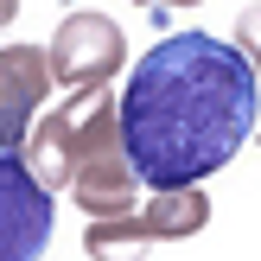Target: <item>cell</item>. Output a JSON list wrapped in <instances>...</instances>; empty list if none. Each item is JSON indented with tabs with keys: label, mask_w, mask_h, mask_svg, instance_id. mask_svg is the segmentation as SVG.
Wrapping results in <instances>:
<instances>
[{
	"label": "cell",
	"mask_w": 261,
	"mask_h": 261,
	"mask_svg": "<svg viewBox=\"0 0 261 261\" xmlns=\"http://www.w3.org/2000/svg\"><path fill=\"white\" fill-rule=\"evenodd\" d=\"M255 134V70L229 38L172 32L121 89V147L140 185L178 191L229 166Z\"/></svg>",
	"instance_id": "1"
},
{
	"label": "cell",
	"mask_w": 261,
	"mask_h": 261,
	"mask_svg": "<svg viewBox=\"0 0 261 261\" xmlns=\"http://www.w3.org/2000/svg\"><path fill=\"white\" fill-rule=\"evenodd\" d=\"M25 166L45 191H70L83 217H121L134 211V160L121 147V96L115 83L76 89L64 109L38 115L25 134Z\"/></svg>",
	"instance_id": "2"
},
{
	"label": "cell",
	"mask_w": 261,
	"mask_h": 261,
	"mask_svg": "<svg viewBox=\"0 0 261 261\" xmlns=\"http://www.w3.org/2000/svg\"><path fill=\"white\" fill-rule=\"evenodd\" d=\"M51 76L70 89H96V83H115V70L127 64V38L109 13H70V19L51 32Z\"/></svg>",
	"instance_id": "3"
},
{
	"label": "cell",
	"mask_w": 261,
	"mask_h": 261,
	"mask_svg": "<svg viewBox=\"0 0 261 261\" xmlns=\"http://www.w3.org/2000/svg\"><path fill=\"white\" fill-rule=\"evenodd\" d=\"M51 191L32 178L19 153L0 147V261H38L51 242Z\"/></svg>",
	"instance_id": "4"
},
{
	"label": "cell",
	"mask_w": 261,
	"mask_h": 261,
	"mask_svg": "<svg viewBox=\"0 0 261 261\" xmlns=\"http://www.w3.org/2000/svg\"><path fill=\"white\" fill-rule=\"evenodd\" d=\"M51 58L38 45H0V147L19 153L32 134V115L51 96Z\"/></svg>",
	"instance_id": "5"
},
{
	"label": "cell",
	"mask_w": 261,
	"mask_h": 261,
	"mask_svg": "<svg viewBox=\"0 0 261 261\" xmlns=\"http://www.w3.org/2000/svg\"><path fill=\"white\" fill-rule=\"evenodd\" d=\"M140 229H147V242L160 249V242H185L198 236L204 223H211V198H204L198 185H178V191H153L147 211H134Z\"/></svg>",
	"instance_id": "6"
},
{
	"label": "cell",
	"mask_w": 261,
	"mask_h": 261,
	"mask_svg": "<svg viewBox=\"0 0 261 261\" xmlns=\"http://www.w3.org/2000/svg\"><path fill=\"white\" fill-rule=\"evenodd\" d=\"M147 229H140V217L134 211H121V217H89V229H83V255L89 261H147Z\"/></svg>",
	"instance_id": "7"
},
{
	"label": "cell",
	"mask_w": 261,
	"mask_h": 261,
	"mask_svg": "<svg viewBox=\"0 0 261 261\" xmlns=\"http://www.w3.org/2000/svg\"><path fill=\"white\" fill-rule=\"evenodd\" d=\"M236 51L249 58V70H255V83H261V0L236 13Z\"/></svg>",
	"instance_id": "8"
},
{
	"label": "cell",
	"mask_w": 261,
	"mask_h": 261,
	"mask_svg": "<svg viewBox=\"0 0 261 261\" xmlns=\"http://www.w3.org/2000/svg\"><path fill=\"white\" fill-rule=\"evenodd\" d=\"M134 7H204V0H134Z\"/></svg>",
	"instance_id": "9"
},
{
	"label": "cell",
	"mask_w": 261,
	"mask_h": 261,
	"mask_svg": "<svg viewBox=\"0 0 261 261\" xmlns=\"http://www.w3.org/2000/svg\"><path fill=\"white\" fill-rule=\"evenodd\" d=\"M13 13H19V0H0V32L13 25Z\"/></svg>",
	"instance_id": "10"
}]
</instances>
